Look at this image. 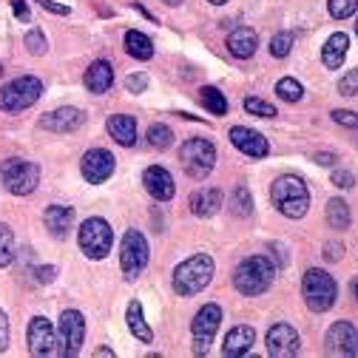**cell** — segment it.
Listing matches in <instances>:
<instances>
[{"label": "cell", "mask_w": 358, "mask_h": 358, "mask_svg": "<svg viewBox=\"0 0 358 358\" xmlns=\"http://www.w3.org/2000/svg\"><path fill=\"white\" fill-rule=\"evenodd\" d=\"M276 279V264L267 256H248L236 264L234 271V285L242 296H259Z\"/></svg>", "instance_id": "cell-1"}, {"label": "cell", "mask_w": 358, "mask_h": 358, "mask_svg": "<svg viewBox=\"0 0 358 358\" xmlns=\"http://www.w3.org/2000/svg\"><path fill=\"white\" fill-rule=\"evenodd\" d=\"M271 199H273L276 210L287 219H301L310 208V191L304 185V179L293 176V173H285L276 179L271 188Z\"/></svg>", "instance_id": "cell-2"}, {"label": "cell", "mask_w": 358, "mask_h": 358, "mask_svg": "<svg viewBox=\"0 0 358 358\" xmlns=\"http://www.w3.org/2000/svg\"><path fill=\"white\" fill-rule=\"evenodd\" d=\"M210 279H213V259L208 253H196L173 271V290L179 296H194L205 290Z\"/></svg>", "instance_id": "cell-3"}, {"label": "cell", "mask_w": 358, "mask_h": 358, "mask_svg": "<svg viewBox=\"0 0 358 358\" xmlns=\"http://www.w3.org/2000/svg\"><path fill=\"white\" fill-rule=\"evenodd\" d=\"M301 296H304V304L313 313H327L336 304V296H338L336 279L327 271L310 267V271L304 273V279H301Z\"/></svg>", "instance_id": "cell-4"}, {"label": "cell", "mask_w": 358, "mask_h": 358, "mask_svg": "<svg viewBox=\"0 0 358 358\" xmlns=\"http://www.w3.org/2000/svg\"><path fill=\"white\" fill-rule=\"evenodd\" d=\"M0 182H3V188L15 196H29L40 185V168L29 159L12 157L0 165Z\"/></svg>", "instance_id": "cell-5"}, {"label": "cell", "mask_w": 358, "mask_h": 358, "mask_svg": "<svg viewBox=\"0 0 358 358\" xmlns=\"http://www.w3.org/2000/svg\"><path fill=\"white\" fill-rule=\"evenodd\" d=\"M43 94V83L31 74L26 77H17L12 83H6L0 88V111H9V114H17L29 106H34Z\"/></svg>", "instance_id": "cell-6"}, {"label": "cell", "mask_w": 358, "mask_h": 358, "mask_svg": "<svg viewBox=\"0 0 358 358\" xmlns=\"http://www.w3.org/2000/svg\"><path fill=\"white\" fill-rule=\"evenodd\" d=\"M77 242H80V248L88 259H106L111 253V245H114L111 225L100 216L85 219L80 225V231H77Z\"/></svg>", "instance_id": "cell-7"}, {"label": "cell", "mask_w": 358, "mask_h": 358, "mask_svg": "<svg viewBox=\"0 0 358 358\" xmlns=\"http://www.w3.org/2000/svg\"><path fill=\"white\" fill-rule=\"evenodd\" d=\"M179 162H182V168L191 179H205L216 165V148L205 137H191L182 145V151H179Z\"/></svg>", "instance_id": "cell-8"}, {"label": "cell", "mask_w": 358, "mask_h": 358, "mask_svg": "<svg viewBox=\"0 0 358 358\" xmlns=\"http://www.w3.org/2000/svg\"><path fill=\"white\" fill-rule=\"evenodd\" d=\"M148 264V242L140 231H125L120 245V267L125 279H137Z\"/></svg>", "instance_id": "cell-9"}, {"label": "cell", "mask_w": 358, "mask_h": 358, "mask_svg": "<svg viewBox=\"0 0 358 358\" xmlns=\"http://www.w3.org/2000/svg\"><path fill=\"white\" fill-rule=\"evenodd\" d=\"M85 338V319L80 310H63L57 324V355H77Z\"/></svg>", "instance_id": "cell-10"}, {"label": "cell", "mask_w": 358, "mask_h": 358, "mask_svg": "<svg viewBox=\"0 0 358 358\" xmlns=\"http://www.w3.org/2000/svg\"><path fill=\"white\" fill-rule=\"evenodd\" d=\"M219 322H222V310L219 304H205L196 316H194V324H191V333H194V352L202 355L208 352L210 341H213V333L219 330Z\"/></svg>", "instance_id": "cell-11"}, {"label": "cell", "mask_w": 358, "mask_h": 358, "mask_svg": "<svg viewBox=\"0 0 358 358\" xmlns=\"http://www.w3.org/2000/svg\"><path fill=\"white\" fill-rule=\"evenodd\" d=\"M29 352L43 358V355H55L57 352V330L52 327V322L46 316H34L29 322Z\"/></svg>", "instance_id": "cell-12"}, {"label": "cell", "mask_w": 358, "mask_h": 358, "mask_svg": "<svg viewBox=\"0 0 358 358\" xmlns=\"http://www.w3.org/2000/svg\"><path fill=\"white\" fill-rule=\"evenodd\" d=\"M114 154L106 151V148H92L83 154V162H80V171H83V179L92 185H103L106 179L114 173Z\"/></svg>", "instance_id": "cell-13"}, {"label": "cell", "mask_w": 358, "mask_h": 358, "mask_svg": "<svg viewBox=\"0 0 358 358\" xmlns=\"http://www.w3.org/2000/svg\"><path fill=\"white\" fill-rule=\"evenodd\" d=\"M324 350H327V355H344V358H350V355H355L358 352V333H355V327L350 324V322H336L330 330H327V336H324Z\"/></svg>", "instance_id": "cell-14"}, {"label": "cell", "mask_w": 358, "mask_h": 358, "mask_svg": "<svg viewBox=\"0 0 358 358\" xmlns=\"http://www.w3.org/2000/svg\"><path fill=\"white\" fill-rule=\"evenodd\" d=\"M299 333L287 324V322H279L267 330V355H276V358H290L299 352Z\"/></svg>", "instance_id": "cell-15"}, {"label": "cell", "mask_w": 358, "mask_h": 358, "mask_svg": "<svg viewBox=\"0 0 358 358\" xmlns=\"http://www.w3.org/2000/svg\"><path fill=\"white\" fill-rule=\"evenodd\" d=\"M228 137H231L234 148L242 151L245 157L262 159V157L271 154V145H267V140L262 137V134H259V131H250V128H245V125H234Z\"/></svg>", "instance_id": "cell-16"}, {"label": "cell", "mask_w": 358, "mask_h": 358, "mask_svg": "<svg viewBox=\"0 0 358 358\" xmlns=\"http://www.w3.org/2000/svg\"><path fill=\"white\" fill-rule=\"evenodd\" d=\"M143 185H145V191H148L157 202H168V199H173V194H176L173 176H171L162 165H151V168H145V173H143Z\"/></svg>", "instance_id": "cell-17"}, {"label": "cell", "mask_w": 358, "mask_h": 358, "mask_svg": "<svg viewBox=\"0 0 358 358\" xmlns=\"http://www.w3.org/2000/svg\"><path fill=\"white\" fill-rule=\"evenodd\" d=\"M83 122H85V114H83L80 108H74V106L55 108V111H49V114H43V120H40L43 128H49V131H55V134L77 131Z\"/></svg>", "instance_id": "cell-18"}, {"label": "cell", "mask_w": 358, "mask_h": 358, "mask_svg": "<svg viewBox=\"0 0 358 358\" xmlns=\"http://www.w3.org/2000/svg\"><path fill=\"white\" fill-rule=\"evenodd\" d=\"M111 85H114V69H111V63L94 60L92 66H88V71H85V88H88V92H92V94H106Z\"/></svg>", "instance_id": "cell-19"}, {"label": "cell", "mask_w": 358, "mask_h": 358, "mask_svg": "<svg viewBox=\"0 0 358 358\" xmlns=\"http://www.w3.org/2000/svg\"><path fill=\"white\" fill-rule=\"evenodd\" d=\"M256 46H259V37H256V31L248 29V26H239V29H234V31L228 34V52H231L234 57H239V60L253 57Z\"/></svg>", "instance_id": "cell-20"}, {"label": "cell", "mask_w": 358, "mask_h": 358, "mask_svg": "<svg viewBox=\"0 0 358 358\" xmlns=\"http://www.w3.org/2000/svg\"><path fill=\"white\" fill-rule=\"evenodd\" d=\"M253 341H256V333H253V327H248V324H239V327H234V330L225 336V344H222V352H225V355H231V358L248 355V352H250V347H253Z\"/></svg>", "instance_id": "cell-21"}, {"label": "cell", "mask_w": 358, "mask_h": 358, "mask_svg": "<svg viewBox=\"0 0 358 358\" xmlns=\"http://www.w3.org/2000/svg\"><path fill=\"white\" fill-rule=\"evenodd\" d=\"M106 128H108V134H111V137H114L122 148H131L134 143H137V120L128 117V114H114V117H108Z\"/></svg>", "instance_id": "cell-22"}, {"label": "cell", "mask_w": 358, "mask_h": 358, "mask_svg": "<svg viewBox=\"0 0 358 358\" xmlns=\"http://www.w3.org/2000/svg\"><path fill=\"white\" fill-rule=\"evenodd\" d=\"M71 219H74V208H66V205H52L46 208V216H43V222H46V228L55 239H66Z\"/></svg>", "instance_id": "cell-23"}, {"label": "cell", "mask_w": 358, "mask_h": 358, "mask_svg": "<svg viewBox=\"0 0 358 358\" xmlns=\"http://www.w3.org/2000/svg\"><path fill=\"white\" fill-rule=\"evenodd\" d=\"M347 49H350V37L344 31L330 34L327 43H324V49H322V63L327 69H341V63L347 57Z\"/></svg>", "instance_id": "cell-24"}, {"label": "cell", "mask_w": 358, "mask_h": 358, "mask_svg": "<svg viewBox=\"0 0 358 358\" xmlns=\"http://www.w3.org/2000/svg\"><path fill=\"white\" fill-rule=\"evenodd\" d=\"M222 202H225V194L219 188H205V191H196L191 196V210H194V216L205 219V216H213L222 208Z\"/></svg>", "instance_id": "cell-25"}, {"label": "cell", "mask_w": 358, "mask_h": 358, "mask_svg": "<svg viewBox=\"0 0 358 358\" xmlns=\"http://www.w3.org/2000/svg\"><path fill=\"white\" fill-rule=\"evenodd\" d=\"M125 319H128V330L137 336V341H143V344H151V341H154V330L148 327V322H145V316H143V304H140L137 299L128 304Z\"/></svg>", "instance_id": "cell-26"}, {"label": "cell", "mask_w": 358, "mask_h": 358, "mask_svg": "<svg viewBox=\"0 0 358 358\" xmlns=\"http://www.w3.org/2000/svg\"><path fill=\"white\" fill-rule=\"evenodd\" d=\"M125 52L131 57H137V60H151L154 57V43H151L148 34L131 29V31H125Z\"/></svg>", "instance_id": "cell-27"}, {"label": "cell", "mask_w": 358, "mask_h": 358, "mask_svg": "<svg viewBox=\"0 0 358 358\" xmlns=\"http://www.w3.org/2000/svg\"><path fill=\"white\" fill-rule=\"evenodd\" d=\"M350 205L344 202V199H330L327 202V225L333 228V231H344V228H350Z\"/></svg>", "instance_id": "cell-28"}, {"label": "cell", "mask_w": 358, "mask_h": 358, "mask_svg": "<svg viewBox=\"0 0 358 358\" xmlns=\"http://www.w3.org/2000/svg\"><path fill=\"white\" fill-rule=\"evenodd\" d=\"M199 103H202L213 117L228 114V100H225V94H222L219 88H213V85H205V88H202V92H199Z\"/></svg>", "instance_id": "cell-29"}, {"label": "cell", "mask_w": 358, "mask_h": 358, "mask_svg": "<svg viewBox=\"0 0 358 358\" xmlns=\"http://www.w3.org/2000/svg\"><path fill=\"white\" fill-rule=\"evenodd\" d=\"M15 262V236L12 228L0 222V267H9Z\"/></svg>", "instance_id": "cell-30"}, {"label": "cell", "mask_w": 358, "mask_h": 358, "mask_svg": "<svg viewBox=\"0 0 358 358\" xmlns=\"http://www.w3.org/2000/svg\"><path fill=\"white\" fill-rule=\"evenodd\" d=\"M231 210H234L236 216H250V210H253V196H250V191H248L245 185H236V188H234V194H231Z\"/></svg>", "instance_id": "cell-31"}, {"label": "cell", "mask_w": 358, "mask_h": 358, "mask_svg": "<svg viewBox=\"0 0 358 358\" xmlns=\"http://www.w3.org/2000/svg\"><path fill=\"white\" fill-rule=\"evenodd\" d=\"M276 94H279L282 100H287V103H299V100L304 97V88H301L299 80H293V77H282V80L276 83Z\"/></svg>", "instance_id": "cell-32"}, {"label": "cell", "mask_w": 358, "mask_h": 358, "mask_svg": "<svg viewBox=\"0 0 358 358\" xmlns=\"http://www.w3.org/2000/svg\"><path fill=\"white\" fill-rule=\"evenodd\" d=\"M148 143H151L154 148L165 151V148L173 145V131H171L168 125H162V122H154V125L148 128Z\"/></svg>", "instance_id": "cell-33"}, {"label": "cell", "mask_w": 358, "mask_h": 358, "mask_svg": "<svg viewBox=\"0 0 358 358\" xmlns=\"http://www.w3.org/2000/svg\"><path fill=\"white\" fill-rule=\"evenodd\" d=\"M327 9L336 20H347L350 15L358 12V0H327Z\"/></svg>", "instance_id": "cell-34"}, {"label": "cell", "mask_w": 358, "mask_h": 358, "mask_svg": "<svg viewBox=\"0 0 358 358\" xmlns=\"http://www.w3.org/2000/svg\"><path fill=\"white\" fill-rule=\"evenodd\" d=\"M245 111L253 114V117H267V120L276 117V106L273 103H264L262 97H248L245 100Z\"/></svg>", "instance_id": "cell-35"}, {"label": "cell", "mask_w": 358, "mask_h": 358, "mask_svg": "<svg viewBox=\"0 0 358 358\" xmlns=\"http://www.w3.org/2000/svg\"><path fill=\"white\" fill-rule=\"evenodd\" d=\"M290 49H293V34L290 31H279V34H273V40H271V55L273 57H287L290 55Z\"/></svg>", "instance_id": "cell-36"}, {"label": "cell", "mask_w": 358, "mask_h": 358, "mask_svg": "<svg viewBox=\"0 0 358 358\" xmlns=\"http://www.w3.org/2000/svg\"><path fill=\"white\" fill-rule=\"evenodd\" d=\"M23 43H26V49H29L31 55H46V49H49V43H46V34H43L40 29H31V31H26Z\"/></svg>", "instance_id": "cell-37"}, {"label": "cell", "mask_w": 358, "mask_h": 358, "mask_svg": "<svg viewBox=\"0 0 358 358\" xmlns=\"http://www.w3.org/2000/svg\"><path fill=\"white\" fill-rule=\"evenodd\" d=\"M338 92H341L344 97H355V94H358V69H352V71H347V74L341 77Z\"/></svg>", "instance_id": "cell-38"}, {"label": "cell", "mask_w": 358, "mask_h": 358, "mask_svg": "<svg viewBox=\"0 0 358 358\" xmlns=\"http://www.w3.org/2000/svg\"><path fill=\"white\" fill-rule=\"evenodd\" d=\"M333 185L341 188V191H350L355 185V176L350 171H333Z\"/></svg>", "instance_id": "cell-39"}, {"label": "cell", "mask_w": 358, "mask_h": 358, "mask_svg": "<svg viewBox=\"0 0 358 358\" xmlns=\"http://www.w3.org/2000/svg\"><path fill=\"white\" fill-rule=\"evenodd\" d=\"M333 120L338 125H347V128H358V114L355 111H344V108H336L333 111Z\"/></svg>", "instance_id": "cell-40"}, {"label": "cell", "mask_w": 358, "mask_h": 358, "mask_svg": "<svg viewBox=\"0 0 358 358\" xmlns=\"http://www.w3.org/2000/svg\"><path fill=\"white\" fill-rule=\"evenodd\" d=\"M125 85H128L131 94H143L145 85H148V77H145V74H131V77L125 80Z\"/></svg>", "instance_id": "cell-41"}, {"label": "cell", "mask_w": 358, "mask_h": 358, "mask_svg": "<svg viewBox=\"0 0 358 358\" xmlns=\"http://www.w3.org/2000/svg\"><path fill=\"white\" fill-rule=\"evenodd\" d=\"M6 347H9V319H6V313L0 310V352Z\"/></svg>", "instance_id": "cell-42"}, {"label": "cell", "mask_w": 358, "mask_h": 358, "mask_svg": "<svg viewBox=\"0 0 358 358\" xmlns=\"http://www.w3.org/2000/svg\"><path fill=\"white\" fill-rule=\"evenodd\" d=\"M37 3L46 9V12H52V15H69V6H63V3H57V0H37Z\"/></svg>", "instance_id": "cell-43"}, {"label": "cell", "mask_w": 358, "mask_h": 358, "mask_svg": "<svg viewBox=\"0 0 358 358\" xmlns=\"http://www.w3.org/2000/svg\"><path fill=\"white\" fill-rule=\"evenodd\" d=\"M12 12H15V17L23 20V23L31 20V12H29V6L23 3V0H12Z\"/></svg>", "instance_id": "cell-44"}, {"label": "cell", "mask_w": 358, "mask_h": 358, "mask_svg": "<svg viewBox=\"0 0 358 358\" xmlns=\"http://www.w3.org/2000/svg\"><path fill=\"white\" fill-rule=\"evenodd\" d=\"M34 273H37V282L49 285V282H55V273H57V267H52V264H49V267H37Z\"/></svg>", "instance_id": "cell-45"}, {"label": "cell", "mask_w": 358, "mask_h": 358, "mask_svg": "<svg viewBox=\"0 0 358 358\" xmlns=\"http://www.w3.org/2000/svg\"><path fill=\"white\" fill-rule=\"evenodd\" d=\"M341 253H344V248H341L338 242H327V245H324V256H327L330 262H336Z\"/></svg>", "instance_id": "cell-46"}, {"label": "cell", "mask_w": 358, "mask_h": 358, "mask_svg": "<svg viewBox=\"0 0 358 358\" xmlns=\"http://www.w3.org/2000/svg\"><path fill=\"white\" fill-rule=\"evenodd\" d=\"M316 162H319V165H333V162H336V154L322 151V154H316Z\"/></svg>", "instance_id": "cell-47"}, {"label": "cell", "mask_w": 358, "mask_h": 358, "mask_svg": "<svg viewBox=\"0 0 358 358\" xmlns=\"http://www.w3.org/2000/svg\"><path fill=\"white\" fill-rule=\"evenodd\" d=\"M352 296H355V301H358V279L352 282Z\"/></svg>", "instance_id": "cell-48"}, {"label": "cell", "mask_w": 358, "mask_h": 358, "mask_svg": "<svg viewBox=\"0 0 358 358\" xmlns=\"http://www.w3.org/2000/svg\"><path fill=\"white\" fill-rule=\"evenodd\" d=\"M208 3H213V6H222V3H228V0H208Z\"/></svg>", "instance_id": "cell-49"}, {"label": "cell", "mask_w": 358, "mask_h": 358, "mask_svg": "<svg viewBox=\"0 0 358 358\" xmlns=\"http://www.w3.org/2000/svg\"><path fill=\"white\" fill-rule=\"evenodd\" d=\"M165 3H168V6H179V3H182V0H165Z\"/></svg>", "instance_id": "cell-50"}, {"label": "cell", "mask_w": 358, "mask_h": 358, "mask_svg": "<svg viewBox=\"0 0 358 358\" xmlns=\"http://www.w3.org/2000/svg\"><path fill=\"white\" fill-rule=\"evenodd\" d=\"M355 34H358V20H355Z\"/></svg>", "instance_id": "cell-51"}, {"label": "cell", "mask_w": 358, "mask_h": 358, "mask_svg": "<svg viewBox=\"0 0 358 358\" xmlns=\"http://www.w3.org/2000/svg\"><path fill=\"white\" fill-rule=\"evenodd\" d=\"M0 71H3V69H0Z\"/></svg>", "instance_id": "cell-52"}]
</instances>
